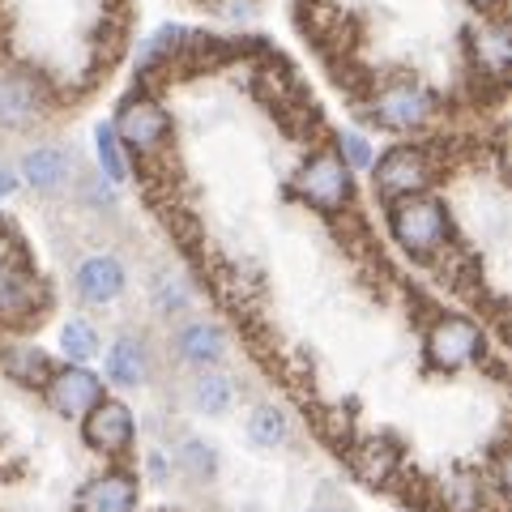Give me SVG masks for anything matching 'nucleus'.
I'll return each instance as SVG.
<instances>
[{
	"instance_id": "ddd939ff",
	"label": "nucleus",
	"mask_w": 512,
	"mask_h": 512,
	"mask_svg": "<svg viewBox=\"0 0 512 512\" xmlns=\"http://www.w3.org/2000/svg\"><path fill=\"white\" fill-rule=\"evenodd\" d=\"M350 466H355V474L363 478V483L384 487V483L393 478V470H397V444L384 440V436L363 440L355 453H350Z\"/></svg>"
},
{
	"instance_id": "b1692460",
	"label": "nucleus",
	"mask_w": 512,
	"mask_h": 512,
	"mask_svg": "<svg viewBox=\"0 0 512 512\" xmlns=\"http://www.w3.org/2000/svg\"><path fill=\"white\" fill-rule=\"evenodd\" d=\"M154 303H158V312H184L188 308L184 282L180 278H163V282H158V291H154Z\"/></svg>"
},
{
	"instance_id": "9d476101",
	"label": "nucleus",
	"mask_w": 512,
	"mask_h": 512,
	"mask_svg": "<svg viewBox=\"0 0 512 512\" xmlns=\"http://www.w3.org/2000/svg\"><path fill=\"white\" fill-rule=\"evenodd\" d=\"M137 508V478L124 470H111L90 478L77 495V512H133Z\"/></svg>"
},
{
	"instance_id": "cd10ccee",
	"label": "nucleus",
	"mask_w": 512,
	"mask_h": 512,
	"mask_svg": "<svg viewBox=\"0 0 512 512\" xmlns=\"http://www.w3.org/2000/svg\"><path fill=\"white\" fill-rule=\"evenodd\" d=\"M312 512H333V508H312Z\"/></svg>"
},
{
	"instance_id": "20e7f679",
	"label": "nucleus",
	"mask_w": 512,
	"mask_h": 512,
	"mask_svg": "<svg viewBox=\"0 0 512 512\" xmlns=\"http://www.w3.org/2000/svg\"><path fill=\"white\" fill-rule=\"evenodd\" d=\"M295 184H299V197L308 205H316L320 214H338L350 201V167L333 150L312 154Z\"/></svg>"
},
{
	"instance_id": "4468645a",
	"label": "nucleus",
	"mask_w": 512,
	"mask_h": 512,
	"mask_svg": "<svg viewBox=\"0 0 512 512\" xmlns=\"http://www.w3.org/2000/svg\"><path fill=\"white\" fill-rule=\"evenodd\" d=\"M22 175H26L30 188L56 192L64 184V175H69V158H64L60 150H52V146H39V150H30L22 158Z\"/></svg>"
},
{
	"instance_id": "6ab92c4d",
	"label": "nucleus",
	"mask_w": 512,
	"mask_h": 512,
	"mask_svg": "<svg viewBox=\"0 0 512 512\" xmlns=\"http://www.w3.org/2000/svg\"><path fill=\"white\" fill-rule=\"evenodd\" d=\"M60 350L73 367H86L94 355H99V333H94L90 320H69L60 329Z\"/></svg>"
},
{
	"instance_id": "2eb2a0df",
	"label": "nucleus",
	"mask_w": 512,
	"mask_h": 512,
	"mask_svg": "<svg viewBox=\"0 0 512 512\" xmlns=\"http://www.w3.org/2000/svg\"><path fill=\"white\" fill-rule=\"evenodd\" d=\"M474 52H478V64H483L487 73H504L508 69V56H512V30H508V22L478 26Z\"/></svg>"
},
{
	"instance_id": "9b49d317",
	"label": "nucleus",
	"mask_w": 512,
	"mask_h": 512,
	"mask_svg": "<svg viewBox=\"0 0 512 512\" xmlns=\"http://www.w3.org/2000/svg\"><path fill=\"white\" fill-rule=\"evenodd\" d=\"M107 380L116 389H141L150 380V350L141 346L137 338H116L107 350V363H103Z\"/></svg>"
},
{
	"instance_id": "a878e982",
	"label": "nucleus",
	"mask_w": 512,
	"mask_h": 512,
	"mask_svg": "<svg viewBox=\"0 0 512 512\" xmlns=\"http://www.w3.org/2000/svg\"><path fill=\"white\" fill-rule=\"evenodd\" d=\"M13 188H18V180H13V175H9L5 167H0V197H9Z\"/></svg>"
},
{
	"instance_id": "393cba45",
	"label": "nucleus",
	"mask_w": 512,
	"mask_h": 512,
	"mask_svg": "<svg viewBox=\"0 0 512 512\" xmlns=\"http://www.w3.org/2000/svg\"><path fill=\"white\" fill-rule=\"evenodd\" d=\"M342 163L346 167H372V146L359 137V133H342Z\"/></svg>"
},
{
	"instance_id": "a211bd4d",
	"label": "nucleus",
	"mask_w": 512,
	"mask_h": 512,
	"mask_svg": "<svg viewBox=\"0 0 512 512\" xmlns=\"http://www.w3.org/2000/svg\"><path fill=\"white\" fill-rule=\"evenodd\" d=\"M39 111V99H35V86L30 82H5L0 86V124L9 128H22L35 120Z\"/></svg>"
},
{
	"instance_id": "dca6fc26",
	"label": "nucleus",
	"mask_w": 512,
	"mask_h": 512,
	"mask_svg": "<svg viewBox=\"0 0 512 512\" xmlns=\"http://www.w3.org/2000/svg\"><path fill=\"white\" fill-rule=\"evenodd\" d=\"M192 402H197L201 414H227L231 402H235V389H231V380L214 372V367H205V372L192 380Z\"/></svg>"
},
{
	"instance_id": "f3484780",
	"label": "nucleus",
	"mask_w": 512,
	"mask_h": 512,
	"mask_svg": "<svg viewBox=\"0 0 512 512\" xmlns=\"http://www.w3.org/2000/svg\"><path fill=\"white\" fill-rule=\"evenodd\" d=\"M248 436L256 448H282L291 440V419L278 406H256L248 414Z\"/></svg>"
},
{
	"instance_id": "7ed1b4c3",
	"label": "nucleus",
	"mask_w": 512,
	"mask_h": 512,
	"mask_svg": "<svg viewBox=\"0 0 512 512\" xmlns=\"http://www.w3.org/2000/svg\"><path fill=\"white\" fill-rule=\"evenodd\" d=\"M436 180V167L419 146H393L376 163V188L384 201H402V197H423V188Z\"/></svg>"
},
{
	"instance_id": "5701e85b",
	"label": "nucleus",
	"mask_w": 512,
	"mask_h": 512,
	"mask_svg": "<svg viewBox=\"0 0 512 512\" xmlns=\"http://www.w3.org/2000/svg\"><path fill=\"white\" fill-rule=\"evenodd\" d=\"M30 303V282L18 274H0V312H22Z\"/></svg>"
},
{
	"instance_id": "aec40b11",
	"label": "nucleus",
	"mask_w": 512,
	"mask_h": 512,
	"mask_svg": "<svg viewBox=\"0 0 512 512\" xmlns=\"http://www.w3.org/2000/svg\"><path fill=\"white\" fill-rule=\"evenodd\" d=\"M5 372L13 380H22V384H47V376H52V363H47L43 350L18 346V350H9V355H5Z\"/></svg>"
},
{
	"instance_id": "39448f33",
	"label": "nucleus",
	"mask_w": 512,
	"mask_h": 512,
	"mask_svg": "<svg viewBox=\"0 0 512 512\" xmlns=\"http://www.w3.org/2000/svg\"><path fill=\"white\" fill-rule=\"evenodd\" d=\"M43 397L60 419H86V414L103 402V380L90 372V367H60V372L47 376Z\"/></svg>"
},
{
	"instance_id": "f8f14e48",
	"label": "nucleus",
	"mask_w": 512,
	"mask_h": 512,
	"mask_svg": "<svg viewBox=\"0 0 512 512\" xmlns=\"http://www.w3.org/2000/svg\"><path fill=\"white\" fill-rule=\"evenodd\" d=\"M175 350H180V359H188L192 367H214L222 355H227V338H222V329L210 325V320H192L175 333Z\"/></svg>"
},
{
	"instance_id": "bb28decb",
	"label": "nucleus",
	"mask_w": 512,
	"mask_h": 512,
	"mask_svg": "<svg viewBox=\"0 0 512 512\" xmlns=\"http://www.w3.org/2000/svg\"><path fill=\"white\" fill-rule=\"evenodd\" d=\"M470 5H478V9H495L500 0H470Z\"/></svg>"
},
{
	"instance_id": "412c9836",
	"label": "nucleus",
	"mask_w": 512,
	"mask_h": 512,
	"mask_svg": "<svg viewBox=\"0 0 512 512\" xmlns=\"http://www.w3.org/2000/svg\"><path fill=\"white\" fill-rule=\"evenodd\" d=\"M94 150H99V167L111 184H124L128 180V163H124V150L116 133H111V124H99V133H94Z\"/></svg>"
},
{
	"instance_id": "f257e3e1",
	"label": "nucleus",
	"mask_w": 512,
	"mask_h": 512,
	"mask_svg": "<svg viewBox=\"0 0 512 512\" xmlns=\"http://www.w3.org/2000/svg\"><path fill=\"white\" fill-rule=\"evenodd\" d=\"M389 231L410 256H436L448 244V210L436 197H402L389 201Z\"/></svg>"
},
{
	"instance_id": "423d86ee",
	"label": "nucleus",
	"mask_w": 512,
	"mask_h": 512,
	"mask_svg": "<svg viewBox=\"0 0 512 512\" xmlns=\"http://www.w3.org/2000/svg\"><path fill=\"white\" fill-rule=\"evenodd\" d=\"M111 133H116L120 146H128L133 154H154L167 141V133H171V116L154 99H128L120 107L116 128H111Z\"/></svg>"
},
{
	"instance_id": "4be33fe9",
	"label": "nucleus",
	"mask_w": 512,
	"mask_h": 512,
	"mask_svg": "<svg viewBox=\"0 0 512 512\" xmlns=\"http://www.w3.org/2000/svg\"><path fill=\"white\" fill-rule=\"evenodd\" d=\"M180 466L197 478V483H210L218 474V448L205 444V440H184L180 444Z\"/></svg>"
},
{
	"instance_id": "f03ea898",
	"label": "nucleus",
	"mask_w": 512,
	"mask_h": 512,
	"mask_svg": "<svg viewBox=\"0 0 512 512\" xmlns=\"http://www.w3.org/2000/svg\"><path fill=\"white\" fill-rule=\"evenodd\" d=\"M483 350H487V338L470 316H436L423 338L427 367H436V372H461V367L483 359Z\"/></svg>"
},
{
	"instance_id": "0eeeda50",
	"label": "nucleus",
	"mask_w": 512,
	"mask_h": 512,
	"mask_svg": "<svg viewBox=\"0 0 512 512\" xmlns=\"http://www.w3.org/2000/svg\"><path fill=\"white\" fill-rule=\"evenodd\" d=\"M82 436L94 453H107V457H120L133 448V436H137V423H133V410L124 402H111L103 397L86 419H82Z\"/></svg>"
},
{
	"instance_id": "1a4fd4ad",
	"label": "nucleus",
	"mask_w": 512,
	"mask_h": 512,
	"mask_svg": "<svg viewBox=\"0 0 512 512\" xmlns=\"http://www.w3.org/2000/svg\"><path fill=\"white\" fill-rule=\"evenodd\" d=\"M73 286H77V295H82L86 303H111V299L124 295V265L111 252H94V256H86V261L77 265Z\"/></svg>"
},
{
	"instance_id": "6e6552de",
	"label": "nucleus",
	"mask_w": 512,
	"mask_h": 512,
	"mask_svg": "<svg viewBox=\"0 0 512 512\" xmlns=\"http://www.w3.org/2000/svg\"><path fill=\"white\" fill-rule=\"evenodd\" d=\"M372 116L384 128H414V124H423L431 116V94L419 82H406V77H397V82L376 90Z\"/></svg>"
}]
</instances>
